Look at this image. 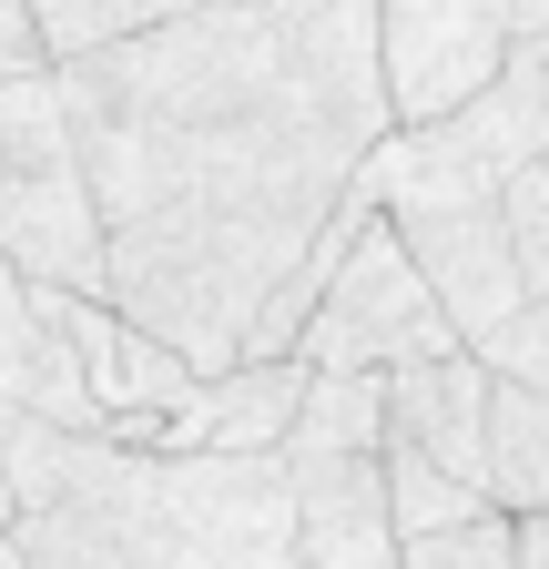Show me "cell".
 Returning a JSON list of instances; mask_svg holds the SVG:
<instances>
[{
    "mask_svg": "<svg viewBox=\"0 0 549 569\" xmlns=\"http://www.w3.org/2000/svg\"><path fill=\"white\" fill-rule=\"evenodd\" d=\"M539 163H549V153H539Z\"/></svg>",
    "mask_w": 549,
    "mask_h": 569,
    "instance_id": "cell-19",
    "label": "cell"
},
{
    "mask_svg": "<svg viewBox=\"0 0 549 569\" xmlns=\"http://www.w3.org/2000/svg\"><path fill=\"white\" fill-rule=\"evenodd\" d=\"M102 224V306L193 377L244 367L264 296L397 132L377 0H214L51 61Z\"/></svg>",
    "mask_w": 549,
    "mask_h": 569,
    "instance_id": "cell-1",
    "label": "cell"
},
{
    "mask_svg": "<svg viewBox=\"0 0 549 569\" xmlns=\"http://www.w3.org/2000/svg\"><path fill=\"white\" fill-rule=\"evenodd\" d=\"M0 254L31 284L102 296V224H92V183H82L51 71H11L0 82Z\"/></svg>",
    "mask_w": 549,
    "mask_h": 569,
    "instance_id": "cell-3",
    "label": "cell"
},
{
    "mask_svg": "<svg viewBox=\"0 0 549 569\" xmlns=\"http://www.w3.org/2000/svg\"><path fill=\"white\" fill-rule=\"evenodd\" d=\"M509 61H549V0H509Z\"/></svg>",
    "mask_w": 549,
    "mask_h": 569,
    "instance_id": "cell-15",
    "label": "cell"
},
{
    "mask_svg": "<svg viewBox=\"0 0 549 569\" xmlns=\"http://www.w3.org/2000/svg\"><path fill=\"white\" fill-rule=\"evenodd\" d=\"M397 569H519V519L468 509L448 529H418V539H397Z\"/></svg>",
    "mask_w": 549,
    "mask_h": 569,
    "instance_id": "cell-12",
    "label": "cell"
},
{
    "mask_svg": "<svg viewBox=\"0 0 549 569\" xmlns=\"http://www.w3.org/2000/svg\"><path fill=\"white\" fill-rule=\"evenodd\" d=\"M489 387L499 377L478 367L468 346L458 356H428V367H397L387 377V438L489 498Z\"/></svg>",
    "mask_w": 549,
    "mask_h": 569,
    "instance_id": "cell-8",
    "label": "cell"
},
{
    "mask_svg": "<svg viewBox=\"0 0 549 569\" xmlns=\"http://www.w3.org/2000/svg\"><path fill=\"white\" fill-rule=\"evenodd\" d=\"M499 234H509L519 284H529V296H549V163H529V173L499 183Z\"/></svg>",
    "mask_w": 549,
    "mask_h": 569,
    "instance_id": "cell-13",
    "label": "cell"
},
{
    "mask_svg": "<svg viewBox=\"0 0 549 569\" xmlns=\"http://www.w3.org/2000/svg\"><path fill=\"white\" fill-rule=\"evenodd\" d=\"M509 71V0H377V82L397 122H448Z\"/></svg>",
    "mask_w": 549,
    "mask_h": 569,
    "instance_id": "cell-5",
    "label": "cell"
},
{
    "mask_svg": "<svg viewBox=\"0 0 549 569\" xmlns=\"http://www.w3.org/2000/svg\"><path fill=\"white\" fill-rule=\"evenodd\" d=\"M31 31L51 61H82L102 41H132V31H163V21H193V11H214V0H21Z\"/></svg>",
    "mask_w": 549,
    "mask_h": 569,
    "instance_id": "cell-10",
    "label": "cell"
},
{
    "mask_svg": "<svg viewBox=\"0 0 549 569\" xmlns=\"http://www.w3.org/2000/svg\"><path fill=\"white\" fill-rule=\"evenodd\" d=\"M489 498L509 519L549 509V397L539 387H489Z\"/></svg>",
    "mask_w": 549,
    "mask_h": 569,
    "instance_id": "cell-9",
    "label": "cell"
},
{
    "mask_svg": "<svg viewBox=\"0 0 549 569\" xmlns=\"http://www.w3.org/2000/svg\"><path fill=\"white\" fill-rule=\"evenodd\" d=\"M306 377L316 367H296V356L214 367V377L153 427V448H173V458H274V448H286V427H296V407H306Z\"/></svg>",
    "mask_w": 549,
    "mask_h": 569,
    "instance_id": "cell-7",
    "label": "cell"
},
{
    "mask_svg": "<svg viewBox=\"0 0 549 569\" xmlns=\"http://www.w3.org/2000/svg\"><path fill=\"white\" fill-rule=\"evenodd\" d=\"M0 417H41V427H72V438H112L72 336L51 326L41 284L11 254H0Z\"/></svg>",
    "mask_w": 549,
    "mask_h": 569,
    "instance_id": "cell-6",
    "label": "cell"
},
{
    "mask_svg": "<svg viewBox=\"0 0 549 569\" xmlns=\"http://www.w3.org/2000/svg\"><path fill=\"white\" fill-rule=\"evenodd\" d=\"M0 569H21V549H11V539H0Z\"/></svg>",
    "mask_w": 549,
    "mask_h": 569,
    "instance_id": "cell-18",
    "label": "cell"
},
{
    "mask_svg": "<svg viewBox=\"0 0 549 569\" xmlns=\"http://www.w3.org/2000/svg\"><path fill=\"white\" fill-rule=\"evenodd\" d=\"M519 569H549V509H539V519H519Z\"/></svg>",
    "mask_w": 549,
    "mask_h": 569,
    "instance_id": "cell-16",
    "label": "cell"
},
{
    "mask_svg": "<svg viewBox=\"0 0 549 569\" xmlns=\"http://www.w3.org/2000/svg\"><path fill=\"white\" fill-rule=\"evenodd\" d=\"M21 569H296L286 458H173L0 417Z\"/></svg>",
    "mask_w": 549,
    "mask_h": 569,
    "instance_id": "cell-2",
    "label": "cell"
},
{
    "mask_svg": "<svg viewBox=\"0 0 549 569\" xmlns=\"http://www.w3.org/2000/svg\"><path fill=\"white\" fill-rule=\"evenodd\" d=\"M468 509H499V498L458 488L448 468H428L418 448H397V438H387V519H397V539H418V529H448V519H468Z\"/></svg>",
    "mask_w": 549,
    "mask_h": 569,
    "instance_id": "cell-11",
    "label": "cell"
},
{
    "mask_svg": "<svg viewBox=\"0 0 549 569\" xmlns=\"http://www.w3.org/2000/svg\"><path fill=\"white\" fill-rule=\"evenodd\" d=\"M0 539H11V478H0Z\"/></svg>",
    "mask_w": 549,
    "mask_h": 569,
    "instance_id": "cell-17",
    "label": "cell"
},
{
    "mask_svg": "<svg viewBox=\"0 0 549 569\" xmlns=\"http://www.w3.org/2000/svg\"><path fill=\"white\" fill-rule=\"evenodd\" d=\"M11 71H51V51H41V31H31L21 0H0V82H11Z\"/></svg>",
    "mask_w": 549,
    "mask_h": 569,
    "instance_id": "cell-14",
    "label": "cell"
},
{
    "mask_svg": "<svg viewBox=\"0 0 549 569\" xmlns=\"http://www.w3.org/2000/svg\"><path fill=\"white\" fill-rule=\"evenodd\" d=\"M428 356H458V326L438 316V296L418 284L407 244L387 234V213L347 244V264L326 274V296L296 336V367L316 377H397V367H428Z\"/></svg>",
    "mask_w": 549,
    "mask_h": 569,
    "instance_id": "cell-4",
    "label": "cell"
}]
</instances>
